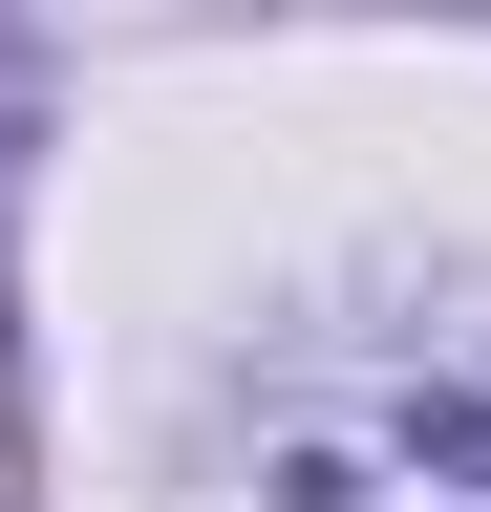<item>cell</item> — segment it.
<instances>
[{"label": "cell", "mask_w": 491, "mask_h": 512, "mask_svg": "<svg viewBox=\"0 0 491 512\" xmlns=\"http://www.w3.org/2000/svg\"><path fill=\"white\" fill-rule=\"evenodd\" d=\"M235 512H491V320L385 299L278 342L235 406Z\"/></svg>", "instance_id": "1"}]
</instances>
